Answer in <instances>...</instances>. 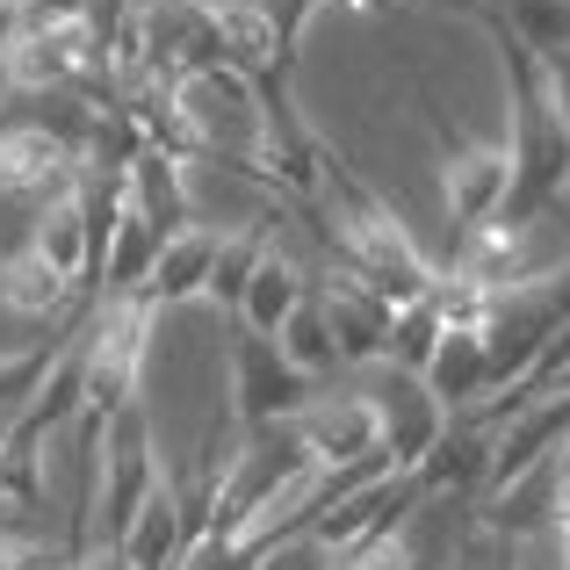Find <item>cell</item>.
<instances>
[{
  "instance_id": "d6986e66",
  "label": "cell",
  "mask_w": 570,
  "mask_h": 570,
  "mask_svg": "<svg viewBox=\"0 0 570 570\" xmlns=\"http://www.w3.org/2000/svg\"><path fill=\"white\" fill-rule=\"evenodd\" d=\"M253 570H340V549H325L311 528H296V534H282L275 549H261Z\"/></svg>"
},
{
  "instance_id": "6da1fadb",
  "label": "cell",
  "mask_w": 570,
  "mask_h": 570,
  "mask_svg": "<svg viewBox=\"0 0 570 570\" xmlns=\"http://www.w3.org/2000/svg\"><path fill=\"white\" fill-rule=\"evenodd\" d=\"M159 484H167V470H159V455H153V426H145V412L130 404V412H116L109 426H101V484H95L87 549H116L124 542L130 520L153 505Z\"/></svg>"
},
{
  "instance_id": "ffe728a7",
  "label": "cell",
  "mask_w": 570,
  "mask_h": 570,
  "mask_svg": "<svg viewBox=\"0 0 570 570\" xmlns=\"http://www.w3.org/2000/svg\"><path fill=\"white\" fill-rule=\"evenodd\" d=\"M534 80H542L549 109L570 124V43H563V51H542V58H534Z\"/></svg>"
},
{
  "instance_id": "cb8c5ba5",
  "label": "cell",
  "mask_w": 570,
  "mask_h": 570,
  "mask_svg": "<svg viewBox=\"0 0 570 570\" xmlns=\"http://www.w3.org/2000/svg\"><path fill=\"white\" fill-rule=\"evenodd\" d=\"M8 433H14V419H0V462H8Z\"/></svg>"
},
{
  "instance_id": "30bf717a",
  "label": "cell",
  "mask_w": 570,
  "mask_h": 570,
  "mask_svg": "<svg viewBox=\"0 0 570 570\" xmlns=\"http://www.w3.org/2000/svg\"><path fill=\"white\" fill-rule=\"evenodd\" d=\"M209 275H217V232L181 224V232H167V246H159V261H153L145 304H153L159 318H167V311H188V304H209Z\"/></svg>"
},
{
  "instance_id": "7a4b0ae2",
  "label": "cell",
  "mask_w": 570,
  "mask_h": 570,
  "mask_svg": "<svg viewBox=\"0 0 570 570\" xmlns=\"http://www.w3.org/2000/svg\"><path fill=\"white\" fill-rule=\"evenodd\" d=\"M347 383L362 390L368 404H376L383 455L397 462L404 476H412L419 462H426L433 448H441V433L455 426V412H448V404L426 390V376H412V368H397V362H368V368H354Z\"/></svg>"
},
{
  "instance_id": "44dd1931",
  "label": "cell",
  "mask_w": 570,
  "mask_h": 570,
  "mask_svg": "<svg viewBox=\"0 0 570 570\" xmlns=\"http://www.w3.org/2000/svg\"><path fill=\"white\" fill-rule=\"evenodd\" d=\"M14 29H22V8H14V0H0V58H8V43H14Z\"/></svg>"
},
{
  "instance_id": "603a6c76",
  "label": "cell",
  "mask_w": 570,
  "mask_h": 570,
  "mask_svg": "<svg viewBox=\"0 0 570 570\" xmlns=\"http://www.w3.org/2000/svg\"><path fill=\"white\" fill-rule=\"evenodd\" d=\"M188 8H203V14H224V8H232V0H188Z\"/></svg>"
},
{
  "instance_id": "7402d4cb",
  "label": "cell",
  "mask_w": 570,
  "mask_h": 570,
  "mask_svg": "<svg viewBox=\"0 0 570 570\" xmlns=\"http://www.w3.org/2000/svg\"><path fill=\"white\" fill-rule=\"evenodd\" d=\"M433 8H455V14H491V0H433Z\"/></svg>"
},
{
  "instance_id": "5b68a950",
  "label": "cell",
  "mask_w": 570,
  "mask_h": 570,
  "mask_svg": "<svg viewBox=\"0 0 570 570\" xmlns=\"http://www.w3.org/2000/svg\"><path fill=\"white\" fill-rule=\"evenodd\" d=\"M433 138H441V195H448V217H455V232H484V224H499L505 209H513V145L505 138H470L455 145L441 124H433Z\"/></svg>"
},
{
  "instance_id": "8fae6325",
  "label": "cell",
  "mask_w": 570,
  "mask_h": 570,
  "mask_svg": "<svg viewBox=\"0 0 570 570\" xmlns=\"http://www.w3.org/2000/svg\"><path fill=\"white\" fill-rule=\"evenodd\" d=\"M426 390L448 404V412H476L484 397H499V376H491V347H484V325H455V333L433 347V362L419 368Z\"/></svg>"
},
{
  "instance_id": "9c48e42d",
  "label": "cell",
  "mask_w": 570,
  "mask_h": 570,
  "mask_svg": "<svg viewBox=\"0 0 570 570\" xmlns=\"http://www.w3.org/2000/svg\"><path fill=\"white\" fill-rule=\"evenodd\" d=\"M22 246H37L72 289H95V217H87L80 188H66V195H51L43 209H29Z\"/></svg>"
},
{
  "instance_id": "8992f818",
  "label": "cell",
  "mask_w": 570,
  "mask_h": 570,
  "mask_svg": "<svg viewBox=\"0 0 570 570\" xmlns=\"http://www.w3.org/2000/svg\"><path fill=\"white\" fill-rule=\"evenodd\" d=\"M296 426V441H304V455L318 462V470H347V462H368V455H383V433H376V404L362 397V390H333L325 383L318 397L304 404V412L289 419Z\"/></svg>"
},
{
  "instance_id": "d4e9b609",
  "label": "cell",
  "mask_w": 570,
  "mask_h": 570,
  "mask_svg": "<svg viewBox=\"0 0 570 570\" xmlns=\"http://www.w3.org/2000/svg\"><path fill=\"white\" fill-rule=\"evenodd\" d=\"M563 470H570V448H563Z\"/></svg>"
},
{
  "instance_id": "3957f363",
  "label": "cell",
  "mask_w": 570,
  "mask_h": 570,
  "mask_svg": "<svg viewBox=\"0 0 570 570\" xmlns=\"http://www.w3.org/2000/svg\"><path fill=\"white\" fill-rule=\"evenodd\" d=\"M325 383H311L304 368H289V354L275 347V340H261V333H246L238 325L232 333V419H238V433H261V426H289L296 412H304L311 397H318Z\"/></svg>"
},
{
  "instance_id": "7c38bea8",
  "label": "cell",
  "mask_w": 570,
  "mask_h": 570,
  "mask_svg": "<svg viewBox=\"0 0 570 570\" xmlns=\"http://www.w3.org/2000/svg\"><path fill=\"white\" fill-rule=\"evenodd\" d=\"M124 203L138 209L153 232H181L188 217V153H167V145H138V159L124 167Z\"/></svg>"
},
{
  "instance_id": "52a82bcc",
  "label": "cell",
  "mask_w": 570,
  "mask_h": 570,
  "mask_svg": "<svg viewBox=\"0 0 570 570\" xmlns=\"http://www.w3.org/2000/svg\"><path fill=\"white\" fill-rule=\"evenodd\" d=\"M318 311H325V325H333V340H340V362H347V376L354 368H368V362H383V347H390V318H397V304H390L383 289H368L362 275H347V267H318Z\"/></svg>"
},
{
  "instance_id": "ac0fdd59",
  "label": "cell",
  "mask_w": 570,
  "mask_h": 570,
  "mask_svg": "<svg viewBox=\"0 0 570 570\" xmlns=\"http://www.w3.org/2000/svg\"><path fill=\"white\" fill-rule=\"evenodd\" d=\"M267 238H275V232H224V238H217V275H209V304H232V311H238V296H246V282H253V267H261Z\"/></svg>"
},
{
  "instance_id": "e0dca14e",
  "label": "cell",
  "mask_w": 570,
  "mask_h": 570,
  "mask_svg": "<svg viewBox=\"0 0 570 570\" xmlns=\"http://www.w3.org/2000/svg\"><path fill=\"white\" fill-rule=\"evenodd\" d=\"M58 347H66V340H29V347H8V354H0V419H14L29 397H37V383L51 376Z\"/></svg>"
},
{
  "instance_id": "2e32d148",
  "label": "cell",
  "mask_w": 570,
  "mask_h": 570,
  "mask_svg": "<svg viewBox=\"0 0 570 570\" xmlns=\"http://www.w3.org/2000/svg\"><path fill=\"white\" fill-rule=\"evenodd\" d=\"M275 347L289 354V368H304L311 383H347V362H340V340H333V325H325L318 296H311V304L275 333Z\"/></svg>"
},
{
  "instance_id": "ba28073f",
  "label": "cell",
  "mask_w": 570,
  "mask_h": 570,
  "mask_svg": "<svg viewBox=\"0 0 570 570\" xmlns=\"http://www.w3.org/2000/svg\"><path fill=\"white\" fill-rule=\"evenodd\" d=\"M311 289H318V267H311L296 246H282V232H275V238H267V253H261V267H253V282H246V296H238L232 325L275 340L282 325L311 304Z\"/></svg>"
},
{
  "instance_id": "277c9868",
  "label": "cell",
  "mask_w": 570,
  "mask_h": 570,
  "mask_svg": "<svg viewBox=\"0 0 570 570\" xmlns=\"http://www.w3.org/2000/svg\"><path fill=\"white\" fill-rule=\"evenodd\" d=\"M87 174V153L66 138V130H51L43 116H0V195L22 209H43L51 195L80 188Z\"/></svg>"
},
{
  "instance_id": "4fadbf2b",
  "label": "cell",
  "mask_w": 570,
  "mask_h": 570,
  "mask_svg": "<svg viewBox=\"0 0 570 570\" xmlns=\"http://www.w3.org/2000/svg\"><path fill=\"white\" fill-rule=\"evenodd\" d=\"M72 282L58 275L51 261H43L37 246H14V253H0V311L8 318H22V325H58L72 311Z\"/></svg>"
},
{
  "instance_id": "9a60e30c",
  "label": "cell",
  "mask_w": 570,
  "mask_h": 570,
  "mask_svg": "<svg viewBox=\"0 0 570 570\" xmlns=\"http://www.w3.org/2000/svg\"><path fill=\"white\" fill-rule=\"evenodd\" d=\"M455 333V318H448V289L433 282L426 296H412V304H397V318H390V347H383V362H397V368H426L433 362V347Z\"/></svg>"
},
{
  "instance_id": "5bb4252c",
  "label": "cell",
  "mask_w": 570,
  "mask_h": 570,
  "mask_svg": "<svg viewBox=\"0 0 570 570\" xmlns=\"http://www.w3.org/2000/svg\"><path fill=\"white\" fill-rule=\"evenodd\" d=\"M116 557H124V570H188V557H195V528H188L181 499H174V484L153 491V505L130 520V534L116 542Z\"/></svg>"
}]
</instances>
